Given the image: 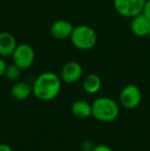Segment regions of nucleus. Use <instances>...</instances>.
<instances>
[{"mask_svg":"<svg viewBox=\"0 0 150 151\" xmlns=\"http://www.w3.org/2000/svg\"><path fill=\"white\" fill-rule=\"evenodd\" d=\"M92 151H113V150H112V148L109 147L108 145H105V144H99V145L95 146Z\"/></svg>","mask_w":150,"mask_h":151,"instance_id":"nucleus-16","label":"nucleus"},{"mask_svg":"<svg viewBox=\"0 0 150 151\" xmlns=\"http://www.w3.org/2000/svg\"><path fill=\"white\" fill-rule=\"evenodd\" d=\"M21 72H22V69H21L19 66H17L14 63H12V64L7 65L5 73H4V76H5L6 79H8L9 81H17V80L20 78Z\"/></svg>","mask_w":150,"mask_h":151,"instance_id":"nucleus-14","label":"nucleus"},{"mask_svg":"<svg viewBox=\"0 0 150 151\" xmlns=\"http://www.w3.org/2000/svg\"><path fill=\"white\" fill-rule=\"evenodd\" d=\"M146 0H113L115 12L123 18H134L142 14Z\"/></svg>","mask_w":150,"mask_h":151,"instance_id":"nucleus-5","label":"nucleus"},{"mask_svg":"<svg viewBox=\"0 0 150 151\" xmlns=\"http://www.w3.org/2000/svg\"><path fill=\"white\" fill-rule=\"evenodd\" d=\"M94 147H95L94 144L90 141H84L81 144V149L83 151H92Z\"/></svg>","mask_w":150,"mask_h":151,"instance_id":"nucleus-17","label":"nucleus"},{"mask_svg":"<svg viewBox=\"0 0 150 151\" xmlns=\"http://www.w3.org/2000/svg\"><path fill=\"white\" fill-rule=\"evenodd\" d=\"M6 67H7V64H6V62H5V60H4V58L0 57V77L4 76Z\"/></svg>","mask_w":150,"mask_h":151,"instance_id":"nucleus-18","label":"nucleus"},{"mask_svg":"<svg viewBox=\"0 0 150 151\" xmlns=\"http://www.w3.org/2000/svg\"><path fill=\"white\" fill-rule=\"evenodd\" d=\"M71 43L79 50H90L98 42V34L90 26L78 25L75 26L70 36Z\"/></svg>","mask_w":150,"mask_h":151,"instance_id":"nucleus-3","label":"nucleus"},{"mask_svg":"<svg viewBox=\"0 0 150 151\" xmlns=\"http://www.w3.org/2000/svg\"><path fill=\"white\" fill-rule=\"evenodd\" d=\"M142 93L141 90L135 84H128L119 93V103L123 108L135 109L141 103Z\"/></svg>","mask_w":150,"mask_h":151,"instance_id":"nucleus-6","label":"nucleus"},{"mask_svg":"<svg viewBox=\"0 0 150 151\" xmlns=\"http://www.w3.org/2000/svg\"><path fill=\"white\" fill-rule=\"evenodd\" d=\"M119 105L108 97H100L92 103V116L101 122H112L119 115Z\"/></svg>","mask_w":150,"mask_h":151,"instance_id":"nucleus-2","label":"nucleus"},{"mask_svg":"<svg viewBox=\"0 0 150 151\" xmlns=\"http://www.w3.org/2000/svg\"><path fill=\"white\" fill-rule=\"evenodd\" d=\"M62 88V79L55 72L46 71L39 74L32 84L33 95L40 101H52L59 96Z\"/></svg>","mask_w":150,"mask_h":151,"instance_id":"nucleus-1","label":"nucleus"},{"mask_svg":"<svg viewBox=\"0 0 150 151\" xmlns=\"http://www.w3.org/2000/svg\"><path fill=\"white\" fill-rule=\"evenodd\" d=\"M73 25L65 20H58L54 22L50 26V34L54 38L58 40H64L70 38L73 32Z\"/></svg>","mask_w":150,"mask_h":151,"instance_id":"nucleus-8","label":"nucleus"},{"mask_svg":"<svg viewBox=\"0 0 150 151\" xmlns=\"http://www.w3.org/2000/svg\"><path fill=\"white\" fill-rule=\"evenodd\" d=\"M10 93L14 99L18 100V101H25L33 93L32 86L25 81H17L11 86Z\"/></svg>","mask_w":150,"mask_h":151,"instance_id":"nucleus-11","label":"nucleus"},{"mask_svg":"<svg viewBox=\"0 0 150 151\" xmlns=\"http://www.w3.org/2000/svg\"><path fill=\"white\" fill-rule=\"evenodd\" d=\"M17 46L18 42L11 33L7 31L0 33V57L2 58L11 57Z\"/></svg>","mask_w":150,"mask_h":151,"instance_id":"nucleus-10","label":"nucleus"},{"mask_svg":"<svg viewBox=\"0 0 150 151\" xmlns=\"http://www.w3.org/2000/svg\"><path fill=\"white\" fill-rule=\"evenodd\" d=\"M0 151H14V150H12V148L9 145L1 143L0 144Z\"/></svg>","mask_w":150,"mask_h":151,"instance_id":"nucleus-19","label":"nucleus"},{"mask_svg":"<svg viewBox=\"0 0 150 151\" xmlns=\"http://www.w3.org/2000/svg\"><path fill=\"white\" fill-rule=\"evenodd\" d=\"M82 88L84 91L88 95H95L102 88V80L100 76L95 73L88 74L84 77L82 81Z\"/></svg>","mask_w":150,"mask_h":151,"instance_id":"nucleus-13","label":"nucleus"},{"mask_svg":"<svg viewBox=\"0 0 150 151\" xmlns=\"http://www.w3.org/2000/svg\"><path fill=\"white\" fill-rule=\"evenodd\" d=\"M11 58L12 63L19 66L22 70L29 69L35 61V50L28 43L18 44Z\"/></svg>","mask_w":150,"mask_h":151,"instance_id":"nucleus-4","label":"nucleus"},{"mask_svg":"<svg viewBox=\"0 0 150 151\" xmlns=\"http://www.w3.org/2000/svg\"><path fill=\"white\" fill-rule=\"evenodd\" d=\"M142 14L150 21V0H146V2L144 4V7H143Z\"/></svg>","mask_w":150,"mask_h":151,"instance_id":"nucleus-15","label":"nucleus"},{"mask_svg":"<svg viewBox=\"0 0 150 151\" xmlns=\"http://www.w3.org/2000/svg\"><path fill=\"white\" fill-rule=\"evenodd\" d=\"M130 28L137 37H147L150 30V21L143 14H140L132 18Z\"/></svg>","mask_w":150,"mask_h":151,"instance_id":"nucleus-9","label":"nucleus"},{"mask_svg":"<svg viewBox=\"0 0 150 151\" xmlns=\"http://www.w3.org/2000/svg\"><path fill=\"white\" fill-rule=\"evenodd\" d=\"M71 112L75 117L85 119L92 116V104L85 100H77L71 106Z\"/></svg>","mask_w":150,"mask_h":151,"instance_id":"nucleus-12","label":"nucleus"},{"mask_svg":"<svg viewBox=\"0 0 150 151\" xmlns=\"http://www.w3.org/2000/svg\"><path fill=\"white\" fill-rule=\"evenodd\" d=\"M147 37H149V39H150V30H149V33H148V36Z\"/></svg>","mask_w":150,"mask_h":151,"instance_id":"nucleus-20","label":"nucleus"},{"mask_svg":"<svg viewBox=\"0 0 150 151\" xmlns=\"http://www.w3.org/2000/svg\"><path fill=\"white\" fill-rule=\"evenodd\" d=\"M82 74H83V69L81 65L75 61H71L62 67L60 77L62 82L66 84H72L81 79Z\"/></svg>","mask_w":150,"mask_h":151,"instance_id":"nucleus-7","label":"nucleus"}]
</instances>
